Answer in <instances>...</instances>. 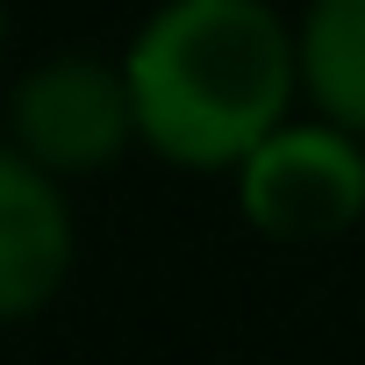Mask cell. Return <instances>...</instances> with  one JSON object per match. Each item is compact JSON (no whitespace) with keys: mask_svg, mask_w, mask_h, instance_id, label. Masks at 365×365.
Segmentation results:
<instances>
[{"mask_svg":"<svg viewBox=\"0 0 365 365\" xmlns=\"http://www.w3.org/2000/svg\"><path fill=\"white\" fill-rule=\"evenodd\" d=\"M8 143L58 179L108 172L136 143V108H129L122 65L86 58V51H58V58L29 65L8 93Z\"/></svg>","mask_w":365,"mask_h":365,"instance_id":"obj_3","label":"cell"},{"mask_svg":"<svg viewBox=\"0 0 365 365\" xmlns=\"http://www.w3.org/2000/svg\"><path fill=\"white\" fill-rule=\"evenodd\" d=\"M237 201L265 237L308 244V237H344L365 222V136L336 122H279L251 158L237 165Z\"/></svg>","mask_w":365,"mask_h":365,"instance_id":"obj_2","label":"cell"},{"mask_svg":"<svg viewBox=\"0 0 365 365\" xmlns=\"http://www.w3.org/2000/svg\"><path fill=\"white\" fill-rule=\"evenodd\" d=\"M294 65L308 108L365 136V0H308L294 29Z\"/></svg>","mask_w":365,"mask_h":365,"instance_id":"obj_5","label":"cell"},{"mask_svg":"<svg viewBox=\"0 0 365 365\" xmlns=\"http://www.w3.org/2000/svg\"><path fill=\"white\" fill-rule=\"evenodd\" d=\"M136 143L187 172H237L294 101V29L265 0H165L122 51Z\"/></svg>","mask_w":365,"mask_h":365,"instance_id":"obj_1","label":"cell"},{"mask_svg":"<svg viewBox=\"0 0 365 365\" xmlns=\"http://www.w3.org/2000/svg\"><path fill=\"white\" fill-rule=\"evenodd\" d=\"M0 43H8V15H0Z\"/></svg>","mask_w":365,"mask_h":365,"instance_id":"obj_6","label":"cell"},{"mask_svg":"<svg viewBox=\"0 0 365 365\" xmlns=\"http://www.w3.org/2000/svg\"><path fill=\"white\" fill-rule=\"evenodd\" d=\"M72 201L65 179L0 143V322L36 315L72 272Z\"/></svg>","mask_w":365,"mask_h":365,"instance_id":"obj_4","label":"cell"}]
</instances>
